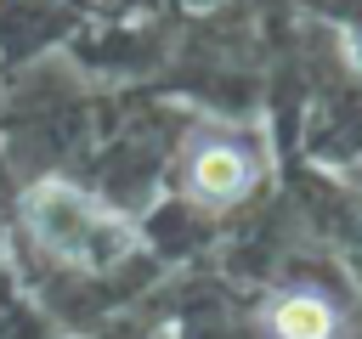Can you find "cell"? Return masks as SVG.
<instances>
[{
    "label": "cell",
    "mask_w": 362,
    "mask_h": 339,
    "mask_svg": "<svg viewBox=\"0 0 362 339\" xmlns=\"http://www.w3.org/2000/svg\"><path fill=\"white\" fill-rule=\"evenodd\" d=\"M23 220L51 260L79 266V271L113 266L136 249V226L124 215H113L107 203H96L90 192H79L74 181H40L23 198Z\"/></svg>",
    "instance_id": "cell-1"
},
{
    "label": "cell",
    "mask_w": 362,
    "mask_h": 339,
    "mask_svg": "<svg viewBox=\"0 0 362 339\" xmlns=\"http://www.w3.org/2000/svg\"><path fill=\"white\" fill-rule=\"evenodd\" d=\"M181 181H187V198H192V203L226 209V203L249 198V186L260 181V170H255V158H249L238 141H204V147H192Z\"/></svg>",
    "instance_id": "cell-2"
},
{
    "label": "cell",
    "mask_w": 362,
    "mask_h": 339,
    "mask_svg": "<svg viewBox=\"0 0 362 339\" xmlns=\"http://www.w3.org/2000/svg\"><path fill=\"white\" fill-rule=\"evenodd\" d=\"M266 328L277 339H334L339 333V311L322 294H283V299H272Z\"/></svg>",
    "instance_id": "cell-3"
},
{
    "label": "cell",
    "mask_w": 362,
    "mask_h": 339,
    "mask_svg": "<svg viewBox=\"0 0 362 339\" xmlns=\"http://www.w3.org/2000/svg\"><path fill=\"white\" fill-rule=\"evenodd\" d=\"M345 56H351V68L362 73V34H351V45H345Z\"/></svg>",
    "instance_id": "cell-4"
}]
</instances>
